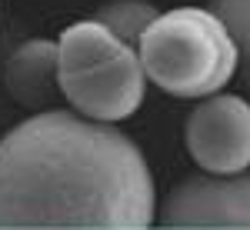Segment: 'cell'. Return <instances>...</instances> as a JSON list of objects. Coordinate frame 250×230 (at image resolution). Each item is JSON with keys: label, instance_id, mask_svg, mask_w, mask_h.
<instances>
[{"label": "cell", "instance_id": "cell-1", "mask_svg": "<svg viewBox=\"0 0 250 230\" xmlns=\"http://www.w3.org/2000/svg\"><path fill=\"white\" fill-rule=\"evenodd\" d=\"M157 187L134 137L43 110L0 137V230H150Z\"/></svg>", "mask_w": 250, "mask_h": 230}, {"label": "cell", "instance_id": "cell-2", "mask_svg": "<svg viewBox=\"0 0 250 230\" xmlns=\"http://www.w3.org/2000/svg\"><path fill=\"white\" fill-rule=\"evenodd\" d=\"M137 54L144 77L180 100L220 94L240 67L230 30L210 7L164 10L140 37Z\"/></svg>", "mask_w": 250, "mask_h": 230}, {"label": "cell", "instance_id": "cell-3", "mask_svg": "<svg viewBox=\"0 0 250 230\" xmlns=\"http://www.w3.org/2000/svg\"><path fill=\"white\" fill-rule=\"evenodd\" d=\"M57 84L70 110L100 124L134 117L147 97L137 47L97 20H77L57 37Z\"/></svg>", "mask_w": 250, "mask_h": 230}, {"label": "cell", "instance_id": "cell-4", "mask_svg": "<svg viewBox=\"0 0 250 230\" xmlns=\"http://www.w3.org/2000/svg\"><path fill=\"white\" fill-rule=\"evenodd\" d=\"M157 224L164 230H250V170L180 180L157 207Z\"/></svg>", "mask_w": 250, "mask_h": 230}, {"label": "cell", "instance_id": "cell-5", "mask_svg": "<svg viewBox=\"0 0 250 230\" xmlns=\"http://www.w3.org/2000/svg\"><path fill=\"white\" fill-rule=\"evenodd\" d=\"M184 144L204 173H244L250 167V100L240 94L197 100L184 124Z\"/></svg>", "mask_w": 250, "mask_h": 230}, {"label": "cell", "instance_id": "cell-6", "mask_svg": "<svg viewBox=\"0 0 250 230\" xmlns=\"http://www.w3.org/2000/svg\"><path fill=\"white\" fill-rule=\"evenodd\" d=\"M3 87L20 107H27L34 114L54 110V100L60 97L57 40L34 37L17 43L3 63Z\"/></svg>", "mask_w": 250, "mask_h": 230}, {"label": "cell", "instance_id": "cell-7", "mask_svg": "<svg viewBox=\"0 0 250 230\" xmlns=\"http://www.w3.org/2000/svg\"><path fill=\"white\" fill-rule=\"evenodd\" d=\"M157 17H160V10L150 0H110V3H104L94 14L97 23H104L117 40H124L130 47L140 43V37L147 34V27Z\"/></svg>", "mask_w": 250, "mask_h": 230}, {"label": "cell", "instance_id": "cell-8", "mask_svg": "<svg viewBox=\"0 0 250 230\" xmlns=\"http://www.w3.org/2000/svg\"><path fill=\"white\" fill-rule=\"evenodd\" d=\"M210 10L230 30L237 54H240V63H244L247 87H250V0H210Z\"/></svg>", "mask_w": 250, "mask_h": 230}]
</instances>
